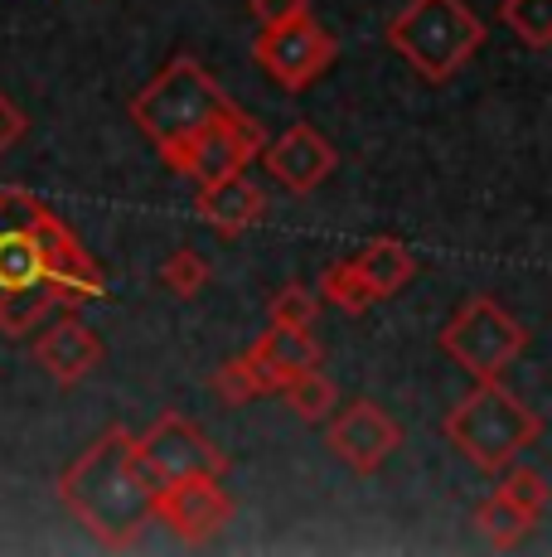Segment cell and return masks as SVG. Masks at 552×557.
<instances>
[{"label": "cell", "instance_id": "24", "mask_svg": "<svg viewBox=\"0 0 552 557\" xmlns=\"http://www.w3.org/2000/svg\"><path fill=\"white\" fill-rule=\"evenodd\" d=\"M267 315H272V325H286V330H311V325H315V315H321V301H315L311 286L286 282L281 292L272 296Z\"/></svg>", "mask_w": 552, "mask_h": 557}, {"label": "cell", "instance_id": "3", "mask_svg": "<svg viewBox=\"0 0 552 557\" xmlns=\"http://www.w3.org/2000/svg\"><path fill=\"white\" fill-rule=\"evenodd\" d=\"M538 436H543V417L499 379H475V388L446 412V442L485 475H499Z\"/></svg>", "mask_w": 552, "mask_h": 557}, {"label": "cell", "instance_id": "12", "mask_svg": "<svg viewBox=\"0 0 552 557\" xmlns=\"http://www.w3.org/2000/svg\"><path fill=\"white\" fill-rule=\"evenodd\" d=\"M258 156H262V165H267V175L281 189H291V195H311V189H321L339 165V151L315 132L311 122L286 126V132L272 136Z\"/></svg>", "mask_w": 552, "mask_h": 557}, {"label": "cell", "instance_id": "19", "mask_svg": "<svg viewBox=\"0 0 552 557\" xmlns=\"http://www.w3.org/2000/svg\"><path fill=\"white\" fill-rule=\"evenodd\" d=\"M499 495L509 499V505H518L528 513V519H543L548 513V499H552V485H548V475L543 470H534V466H518V460H509L504 470H499Z\"/></svg>", "mask_w": 552, "mask_h": 557}, {"label": "cell", "instance_id": "13", "mask_svg": "<svg viewBox=\"0 0 552 557\" xmlns=\"http://www.w3.org/2000/svg\"><path fill=\"white\" fill-rule=\"evenodd\" d=\"M102 359H108V349H102L98 330H88L78 315L49 320V330H39V339H35V363L54 383H63V388L83 383L88 373H98Z\"/></svg>", "mask_w": 552, "mask_h": 557}, {"label": "cell", "instance_id": "14", "mask_svg": "<svg viewBox=\"0 0 552 557\" xmlns=\"http://www.w3.org/2000/svg\"><path fill=\"white\" fill-rule=\"evenodd\" d=\"M252 363V379H258L262 393H281L296 373L305 369H321L325 363V349L315 345L311 330H286V325H272L258 335V345L242 355Z\"/></svg>", "mask_w": 552, "mask_h": 557}, {"label": "cell", "instance_id": "8", "mask_svg": "<svg viewBox=\"0 0 552 557\" xmlns=\"http://www.w3.org/2000/svg\"><path fill=\"white\" fill-rule=\"evenodd\" d=\"M252 59L281 92H305L335 69L339 39L305 10V15H291L281 25H262L252 39Z\"/></svg>", "mask_w": 552, "mask_h": 557}, {"label": "cell", "instance_id": "5", "mask_svg": "<svg viewBox=\"0 0 552 557\" xmlns=\"http://www.w3.org/2000/svg\"><path fill=\"white\" fill-rule=\"evenodd\" d=\"M228 102L233 98L223 92V83L214 73H209L199 59L179 53V59H170L165 69L131 98V122H136V132L161 151V146L179 141L185 132L204 126L209 116L223 112Z\"/></svg>", "mask_w": 552, "mask_h": 557}, {"label": "cell", "instance_id": "1", "mask_svg": "<svg viewBox=\"0 0 552 557\" xmlns=\"http://www.w3.org/2000/svg\"><path fill=\"white\" fill-rule=\"evenodd\" d=\"M151 495L155 485L136 460V432H126V426H108L59 475V499L112 553L141 543L146 523H151Z\"/></svg>", "mask_w": 552, "mask_h": 557}, {"label": "cell", "instance_id": "25", "mask_svg": "<svg viewBox=\"0 0 552 557\" xmlns=\"http://www.w3.org/2000/svg\"><path fill=\"white\" fill-rule=\"evenodd\" d=\"M214 393L228 407H242V403H252V398H262V388H258V379H252V363L248 359H228L223 369L214 373Z\"/></svg>", "mask_w": 552, "mask_h": 557}, {"label": "cell", "instance_id": "18", "mask_svg": "<svg viewBox=\"0 0 552 557\" xmlns=\"http://www.w3.org/2000/svg\"><path fill=\"white\" fill-rule=\"evenodd\" d=\"M475 529L490 539V548L509 553V548H518V543L534 533V519H528L518 505H509V499L494 490V495L480 499V509H475Z\"/></svg>", "mask_w": 552, "mask_h": 557}, {"label": "cell", "instance_id": "10", "mask_svg": "<svg viewBox=\"0 0 552 557\" xmlns=\"http://www.w3.org/2000/svg\"><path fill=\"white\" fill-rule=\"evenodd\" d=\"M151 519H161L179 543H209L233 519V499L218 475H179L151 495Z\"/></svg>", "mask_w": 552, "mask_h": 557}, {"label": "cell", "instance_id": "6", "mask_svg": "<svg viewBox=\"0 0 552 557\" xmlns=\"http://www.w3.org/2000/svg\"><path fill=\"white\" fill-rule=\"evenodd\" d=\"M267 146L258 116H248L238 102H228L223 112H214L204 126L185 132L179 141L161 146V160L189 185H214V180L242 175L258 160V151Z\"/></svg>", "mask_w": 552, "mask_h": 557}, {"label": "cell", "instance_id": "21", "mask_svg": "<svg viewBox=\"0 0 552 557\" xmlns=\"http://www.w3.org/2000/svg\"><path fill=\"white\" fill-rule=\"evenodd\" d=\"M286 403H291V412L301 417V422H311V426H321L325 417L335 412V403H339V393H335V383L325 379L321 369H305V373H296L291 383H286Z\"/></svg>", "mask_w": 552, "mask_h": 557}, {"label": "cell", "instance_id": "20", "mask_svg": "<svg viewBox=\"0 0 552 557\" xmlns=\"http://www.w3.org/2000/svg\"><path fill=\"white\" fill-rule=\"evenodd\" d=\"M504 29L528 49H552V0H504L499 5Z\"/></svg>", "mask_w": 552, "mask_h": 557}, {"label": "cell", "instance_id": "4", "mask_svg": "<svg viewBox=\"0 0 552 557\" xmlns=\"http://www.w3.org/2000/svg\"><path fill=\"white\" fill-rule=\"evenodd\" d=\"M384 39L417 78L451 83L485 49V20L465 0H407L388 20Z\"/></svg>", "mask_w": 552, "mask_h": 557}, {"label": "cell", "instance_id": "27", "mask_svg": "<svg viewBox=\"0 0 552 557\" xmlns=\"http://www.w3.org/2000/svg\"><path fill=\"white\" fill-rule=\"evenodd\" d=\"M305 10H311V0H252V20L258 25H281V20L305 15Z\"/></svg>", "mask_w": 552, "mask_h": 557}, {"label": "cell", "instance_id": "15", "mask_svg": "<svg viewBox=\"0 0 552 557\" xmlns=\"http://www.w3.org/2000/svg\"><path fill=\"white\" fill-rule=\"evenodd\" d=\"M49 292H54V301L63 310H78L108 296V276H102L98 257L73 238V228H63L54 252H49Z\"/></svg>", "mask_w": 552, "mask_h": 557}, {"label": "cell", "instance_id": "16", "mask_svg": "<svg viewBox=\"0 0 552 557\" xmlns=\"http://www.w3.org/2000/svg\"><path fill=\"white\" fill-rule=\"evenodd\" d=\"M199 213L204 223L223 238H242L248 228H258L262 213H267V195L242 175H228V180H214V185H199Z\"/></svg>", "mask_w": 552, "mask_h": 557}, {"label": "cell", "instance_id": "7", "mask_svg": "<svg viewBox=\"0 0 552 557\" xmlns=\"http://www.w3.org/2000/svg\"><path fill=\"white\" fill-rule=\"evenodd\" d=\"M441 349L471 379H499L528 349V330L518 315H509L494 296H471L455 306V315L441 330Z\"/></svg>", "mask_w": 552, "mask_h": 557}, {"label": "cell", "instance_id": "11", "mask_svg": "<svg viewBox=\"0 0 552 557\" xmlns=\"http://www.w3.org/2000/svg\"><path fill=\"white\" fill-rule=\"evenodd\" d=\"M325 446H330L354 475H374L402 446V426L392 422L374 398H359V403H349L344 412L325 417Z\"/></svg>", "mask_w": 552, "mask_h": 557}, {"label": "cell", "instance_id": "2", "mask_svg": "<svg viewBox=\"0 0 552 557\" xmlns=\"http://www.w3.org/2000/svg\"><path fill=\"white\" fill-rule=\"evenodd\" d=\"M68 223L29 189H0V335H29L59 310L49 292V252Z\"/></svg>", "mask_w": 552, "mask_h": 557}, {"label": "cell", "instance_id": "23", "mask_svg": "<svg viewBox=\"0 0 552 557\" xmlns=\"http://www.w3.org/2000/svg\"><path fill=\"white\" fill-rule=\"evenodd\" d=\"M321 296H325L330 306L344 310V315H364V310H374V306H378L374 296L364 292V282L354 276L349 257H344V262H330V267L321 272Z\"/></svg>", "mask_w": 552, "mask_h": 557}, {"label": "cell", "instance_id": "26", "mask_svg": "<svg viewBox=\"0 0 552 557\" xmlns=\"http://www.w3.org/2000/svg\"><path fill=\"white\" fill-rule=\"evenodd\" d=\"M29 132V122H25V112L15 107V98H10L5 88H0V156L10 151V146H20V136Z\"/></svg>", "mask_w": 552, "mask_h": 557}, {"label": "cell", "instance_id": "9", "mask_svg": "<svg viewBox=\"0 0 552 557\" xmlns=\"http://www.w3.org/2000/svg\"><path fill=\"white\" fill-rule=\"evenodd\" d=\"M136 460H141V470L151 475L155 490L179 475H223V470H228V451H223L204 426H195L179 412L155 417V422L136 436Z\"/></svg>", "mask_w": 552, "mask_h": 557}, {"label": "cell", "instance_id": "22", "mask_svg": "<svg viewBox=\"0 0 552 557\" xmlns=\"http://www.w3.org/2000/svg\"><path fill=\"white\" fill-rule=\"evenodd\" d=\"M209 276L214 272H209V262L195 248H175L161 267V286L170 296H179V301H195V296L209 286Z\"/></svg>", "mask_w": 552, "mask_h": 557}, {"label": "cell", "instance_id": "17", "mask_svg": "<svg viewBox=\"0 0 552 557\" xmlns=\"http://www.w3.org/2000/svg\"><path fill=\"white\" fill-rule=\"evenodd\" d=\"M349 267H354V276L364 282V292L374 301H392L417 276V257L398 238H368L359 252H349Z\"/></svg>", "mask_w": 552, "mask_h": 557}]
</instances>
